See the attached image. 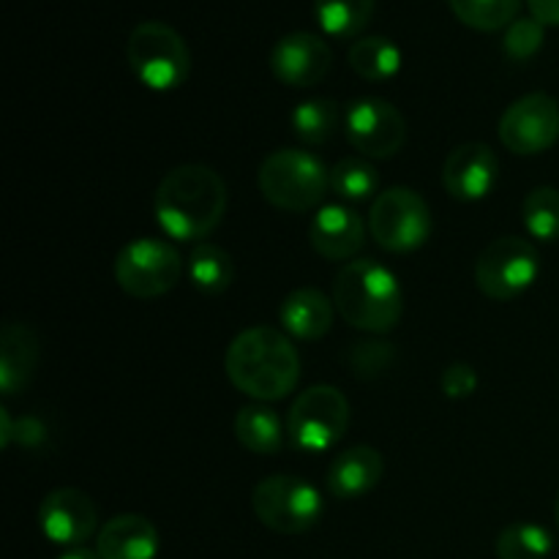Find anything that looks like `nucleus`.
<instances>
[{
    "mask_svg": "<svg viewBox=\"0 0 559 559\" xmlns=\"http://www.w3.org/2000/svg\"><path fill=\"white\" fill-rule=\"evenodd\" d=\"M153 213L169 238L202 243L227 213V183L207 164H180L158 183Z\"/></svg>",
    "mask_w": 559,
    "mask_h": 559,
    "instance_id": "obj_1",
    "label": "nucleus"
},
{
    "mask_svg": "<svg viewBox=\"0 0 559 559\" xmlns=\"http://www.w3.org/2000/svg\"><path fill=\"white\" fill-rule=\"evenodd\" d=\"M224 369L229 382L254 402H282L298 388L300 355L284 331L254 325L229 342Z\"/></svg>",
    "mask_w": 559,
    "mask_h": 559,
    "instance_id": "obj_2",
    "label": "nucleus"
},
{
    "mask_svg": "<svg viewBox=\"0 0 559 559\" xmlns=\"http://www.w3.org/2000/svg\"><path fill=\"white\" fill-rule=\"evenodd\" d=\"M333 304L347 325L366 333H391L404 311L396 273L377 260H353L338 271Z\"/></svg>",
    "mask_w": 559,
    "mask_h": 559,
    "instance_id": "obj_3",
    "label": "nucleus"
},
{
    "mask_svg": "<svg viewBox=\"0 0 559 559\" xmlns=\"http://www.w3.org/2000/svg\"><path fill=\"white\" fill-rule=\"evenodd\" d=\"M257 186L265 202L278 211L306 213L311 207H322V200L331 189V169L314 153L300 147H278L260 164Z\"/></svg>",
    "mask_w": 559,
    "mask_h": 559,
    "instance_id": "obj_4",
    "label": "nucleus"
},
{
    "mask_svg": "<svg viewBox=\"0 0 559 559\" xmlns=\"http://www.w3.org/2000/svg\"><path fill=\"white\" fill-rule=\"evenodd\" d=\"M126 60L136 80L156 93L175 91L191 74V52L178 31L167 22H140L126 41Z\"/></svg>",
    "mask_w": 559,
    "mask_h": 559,
    "instance_id": "obj_5",
    "label": "nucleus"
},
{
    "mask_svg": "<svg viewBox=\"0 0 559 559\" xmlns=\"http://www.w3.org/2000/svg\"><path fill=\"white\" fill-rule=\"evenodd\" d=\"M251 508L262 527L278 535H304L320 522L325 502L309 480L278 473L254 486Z\"/></svg>",
    "mask_w": 559,
    "mask_h": 559,
    "instance_id": "obj_6",
    "label": "nucleus"
},
{
    "mask_svg": "<svg viewBox=\"0 0 559 559\" xmlns=\"http://www.w3.org/2000/svg\"><path fill=\"white\" fill-rule=\"evenodd\" d=\"M431 211L424 197L407 186H393L374 197L369 213V233L380 249L393 254L418 251L431 238Z\"/></svg>",
    "mask_w": 559,
    "mask_h": 559,
    "instance_id": "obj_7",
    "label": "nucleus"
},
{
    "mask_svg": "<svg viewBox=\"0 0 559 559\" xmlns=\"http://www.w3.org/2000/svg\"><path fill=\"white\" fill-rule=\"evenodd\" d=\"M349 429V402L336 385H311L293 402L287 437L298 451L325 453Z\"/></svg>",
    "mask_w": 559,
    "mask_h": 559,
    "instance_id": "obj_8",
    "label": "nucleus"
},
{
    "mask_svg": "<svg viewBox=\"0 0 559 559\" xmlns=\"http://www.w3.org/2000/svg\"><path fill=\"white\" fill-rule=\"evenodd\" d=\"M183 260L178 249L162 238H136L115 257V282L136 300H153L178 287Z\"/></svg>",
    "mask_w": 559,
    "mask_h": 559,
    "instance_id": "obj_9",
    "label": "nucleus"
},
{
    "mask_svg": "<svg viewBox=\"0 0 559 559\" xmlns=\"http://www.w3.org/2000/svg\"><path fill=\"white\" fill-rule=\"evenodd\" d=\"M540 276V254L530 240L502 235L480 251L475 284L491 300H513L527 293Z\"/></svg>",
    "mask_w": 559,
    "mask_h": 559,
    "instance_id": "obj_10",
    "label": "nucleus"
},
{
    "mask_svg": "<svg viewBox=\"0 0 559 559\" xmlns=\"http://www.w3.org/2000/svg\"><path fill=\"white\" fill-rule=\"evenodd\" d=\"M344 134L360 156L391 158L407 142V120L385 98L366 96L347 107Z\"/></svg>",
    "mask_w": 559,
    "mask_h": 559,
    "instance_id": "obj_11",
    "label": "nucleus"
},
{
    "mask_svg": "<svg viewBox=\"0 0 559 559\" xmlns=\"http://www.w3.org/2000/svg\"><path fill=\"white\" fill-rule=\"evenodd\" d=\"M500 140L516 156H538L559 140V104L549 93L516 98L500 118Z\"/></svg>",
    "mask_w": 559,
    "mask_h": 559,
    "instance_id": "obj_12",
    "label": "nucleus"
},
{
    "mask_svg": "<svg viewBox=\"0 0 559 559\" xmlns=\"http://www.w3.org/2000/svg\"><path fill=\"white\" fill-rule=\"evenodd\" d=\"M38 527H41L44 538L52 540L55 546L76 549L96 533L98 511L85 491L63 486V489L49 491L41 500Z\"/></svg>",
    "mask_w": 559,
    "mask_h": 559,
    "instance_id": "obj_13",
    "label": "nucleus"
},
{
    "mask_svg": "<svg viewBox=\"0 0 559 559\" xmlns=\"http://www.w3.org/2000/svg\"><path fill=\"white\" fill-rule=\"evenodd\" d=\"M333 52L317 33L293 31L271 49V71L289 87H314L331 71Z\"/></svg>",
    "mask_w": 559,
    "mask_h": 559,
    "instance_id": "obj_14",
    "label": "nucleus"
},
{
    "mask_svg": "<svg viewBox=\"0 0 559 559\" xmlns=\"http://www.w3.org/2000/svg\"><path fill=\"white\" fill-rule=\"evenodd\" d=\"M500 180V158L486 142H464L453 147L442 167L448 194L462 202H478L495 191Z\"/></svg>",
    "mask_w": 559,
    "mask_h": 559,
    "instance_id": "obj_15",
    "label": "nucleus"
},
{
    "mask_svg": "<svg viewBox=\"0 0 559 559\" xmlns=\"http://www.w3.org/2000/svg\"><path fill=\"white\" fill-rule=\"evenodd\" d=\"M309 243L320 257L331 262L349 260L366 243V224L358 211L344 202H328L317 207L309 224Z\"/></svg>",
    "mask_w": 559,
    "mask_h": 559,
    "instance_id": "obj_16",
    "label": "nucleus"
},
{
    "mask_svg": "<svg viewBox=\"0 0 559 559\" xmlns=\"http://www.w3.org/2000/svg\"><path fill=\"white\" fill-rule=\"evenodd\" d=\"M385 475V459L371 445H353L333 456L328 467V491L336 500H360L380 486Z\"/></svg>",
    "mask_w": 559,
    "mask_h": 559,
    "instance_id": "obj_17",
    "label": "nucleus"
},
{
    "mask_svg": "<svg viewBox=\"0 0 559 559\" xmlns=\"http://www.w3.org/2000/svg\"><path fill=\"white\" fill-rule=\"evenodd\" d=\"M38 344L36 331L25 322H5L0 333V393L3 396H16L31 385L36 374Z\"/></svg>",
    "mask_w": 559,
    "mask_h": 559,
    "instance_id": "obj_18",
    "label": "nucleus"
},
{
    "mask_svg": "<svg viewBox=\"0 0 559 559\" xmlns=\"http://www.w3.org/2000/svg\"><path fill=\"white\" fill-rule=\"evenodd\" d=\"M96 551L102 559H156L158 530L140 513H120L102 527Z\"/></svg>",
    "mask_w": 559,
    "mask_h": 559,
    "instance_id": "obj_19",
    "label": "nucleus"
},
{
    "mask_svg": "<svg viewBox=\"0 0 559 559\" xmlns=\"http://www.w3.org/2000/svg\"><path fill=\"white\" fill-rule=\"evenodd\" d=\"M333 306L336 304L322 289H293L278 309V322L287 336L300 342H320L333 328Z\"/></svg>",
    "mask_w": 559,
    "mask_h": 559,
    "instance_id": "obj_20",
    "label": "nucleus"
},
{
    "mask_svg": "<svg viewBox=\"0 0 559 559\" xmlns=\"http://www.w3.org/2000/svg\"><path fill=\"white\" fill-rule=\"evenodd\" d=\"M235 437L257 456H273L284 445V420L265 404H249L235 415Z\"/></svg>",
    "mask_w": 559,
    "mask_h": 559,
    "instance_id": "obj_21",
    "label": "nucleus"
},
{
    "mask_svg": "<svg viewBox=\"0 0 559 559\" xmlns=\"http://www.w3.org/2000/svg\"><path fill=\"white\" fill-rule=\"evenodd\" d=\"M349 69L369 82H385L402 71V49L385 36H364L347 52Z\"/></svg>",
    "mask_w": 559,
    "mask_h": 559,
    "instance_id": "obj_22",
    "label": "nucleus"
},
{
    "mask_svg": "<svg viewBox=\"0 0 559 559\" xmlns=\"http://www.w3.org/2000/svg\"><path fill=\"white\" fill-rule=\"evenodd\" d=\"M189 278L200 293L222 295L235 282V262L227 249L216 243H197L189 257Z\"/></svg>",
    "mask_w": 559,
    "mask_h": 559,
    "instance_id": "obj_23",
    "label": "nucleus"
},
{
    "mask_svg": "<svg viewBox=\"0 0 559 559\" xmlns=\"http://www.w3.org/2000/svg\"><path fill=\"white\" fill-rule=\"evenodd\" d=\"M377 0H314V14L322 31L336 38H353L366 31Z\"/></svg>",
    "mask_w": 559,
    "mask_h": 559,
    "instance_id": "obj_24",
    "label": "nucleus"
},
{
    "mask_svg": "<svg viewBox=\"0 0 559 559\" xmlns=\"http://www.w3.org/2000/svg\"><path fill=\"white\" fill-rule=\"evenodd\" d=\"M338 104L333 98H306L293 109V131L306 145H325L338 129Z\"/></svg>",
    "mask_w": 559,
    "mask_h": 559,
    "instance_id": "obj_25",
    "label": "nucleus"
},
{
    "mask_svg": "<svg viewBox=\"0 0 559 559\" xmlns=\"http://www.w3.org/2000/svg\"><path fill=\"white\" fill-rule=\"evenodd\" d=\"M522 222L535 240L544 243L559 240V189L538 186L530 191L522 202Z\"/></svg>",
    "mask_w": 559,
    "mask_h": 559,
    "instance_id": "obj_26",
    "label": "nucleus"
},
{
    "mask_svg": "<svg viewBox=\"0 0 559 559\" xmlns=\"http://www.w3.org/2000/svg\"><path fill=\"white\" fill-rule=\"evenodd\" d=\"M451 11L473 31H506L516 20L522 0H448Z\"/></svg>",
    "mask_w": 559,
    "mask_h": 559,
    "instance_id": "obj_27",
    "label": "nucleus"
},
{
    "mask_svg": "<svg viewBox=\"0 0 559 559\" xmlns=\"http://www.w3.org/2000/svg\"><path fill=\"white\" fill-rule=\"evenodd\" d=\"M555 549V538L546 527L535 522H516L506 527L497 538L500 559H546Z\"/></svg>",
    "mask_w": 559,
    "mask_h": 559,
    "instance_id": "obj_28",
    "label": "nucleus"
},
{
    "mask_svg": "<svg viewBox=\"0 0 559 559\" xmlns=\"http://www.w3.org/2000/svg\"><path fill=\"white\" fill-rule=\"evenodd\" d=\"M380 189V175L366 158H342L331 167V191L344 202H364Z\"/></svg>",
    "mask_w": 559,
    "mask_h": 559,
    "instance_id": "obj_29",
    "label": "nucleus"
},
{
    "mask_svg": "<svg viewBox=\"0 0 559 559\" xmlns=\"http://www.w3.org/2000/svg\"><path fill=\"white\" fill-rule=\"evenodd\" d=\"M546 41V25H540L535 16H522L513 20L502 33V52L511 60H530L538 55Z\"/></svg>",
    "mask_w": 559,
    "mask_h": 559,
    "instance_id": "obj_30",
    "label": "nucleus"
},
{
    "mask_svg": "<svg viewBox=\"0 0 559 559\" xmlns=\"http://www.w3.org/2000/svg\"><path fill=\"white\" fill-rule=\"evenodd\" d=\"M440 388L448 399H469L478 391V374L469 364H451L440 377Z\"/></svg>",
    "mask_w": 559,
    "mask_h": 559,
    "instance_id": "obj_31",
    "label": "nucleus"
},
{
    "mask_svg": "<svg viewBox=\"0 0 559 559\" xmlns=\"http://www.w3.org/2000/svg\"><path fill=\"white\" fill-rule=\"evenodd\" d=\"M527 9L540 25H559V0H527Z\"/></svg>",
    "mask_w": 559,
    "mask_h": 559,
    "instance_id": "obj_32",
    "label": "nucleus"
},
{
    "mask_svg": "<svg viewBox=\"0 0 559 559\" xmlns=\"http://www.w3.org/2000/svg\"><path fill=\"white\" fill-rule=\"evenodd\" d=\"M11 440H14V429H11V418H9V409L0 407V445L9 448Z\"/></svg>",
    "mask_w": 559,
    "mask_h": 559,
    "instance_id": "obj_33",
    "label": "nucleus"
},
{
    "mask_svg": "<svg viewBox=\"0 0 559 559\" xmlns=\"http://www.w3.org/2000/svg\"><path fill=\"white\" fill-rule=\"evenodd\" d=\"M58 559H102V557H98V551L85 549V546H76V549H69L66 555H60Z\"/></svg>",
    "mask_w": 559,
    "mask_h": 559,
    "instance_id": "obj_34",
    "label": "nucleus"
},
{
    "mask_svg": "<svg viewBox=\"0 0 559 559\" xmlns=\"http://www.w3.org/2000/svg\"><path fill=\"white\" fill-rule=\"evenodd\" d=\"M555 513H557V527H559V497H557V508H555Z\"/></svg>",
    "mask_w": 559,
    "mask_h": 559,
    "instance_id": "obj_35",
    "label": "nucleus"
}]
</instances>
